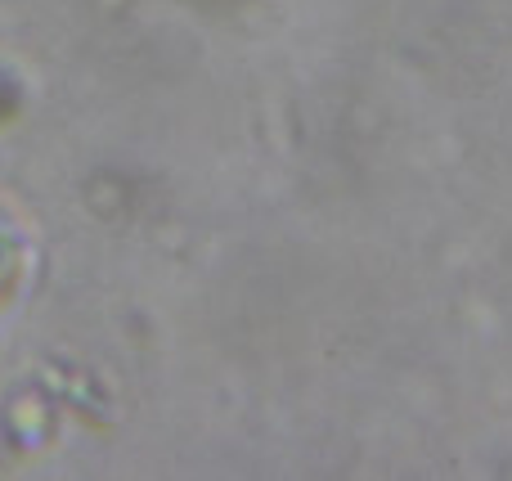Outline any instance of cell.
Instances as JSON below:
<instances>
[{
  "label": "cell",
  "mask_w": 512,
  "mask_h": 481,
  "mask_svg": "<svg viewBox=\"0 0 512 481\" xmlns=\"http://www.w3.org/2000/svg\"><path fill=\"white\" fill-rule=\"evenodd\" d=\"M18 261H23V239H18L14 225L0 216V284H9V275L18 270Z\"/></svg>",
  "instance_id": "obj_1"
}]
</instances>
